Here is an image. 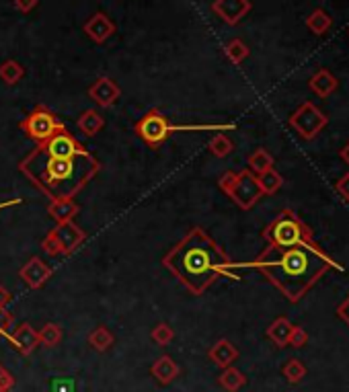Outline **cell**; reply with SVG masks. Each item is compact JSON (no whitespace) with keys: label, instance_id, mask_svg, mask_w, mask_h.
Returning <instances> with one entry per match:
<instances>
[{"label":"cell","instance_id":"1","mask_svg":"<svg viewBox=\"0 0 349 392\" xmlns=\"http://www.w3.org/2000/svg\"><path fill=\"white\" fill-rule=\"evenodd\" d=\"M238 267L257 269L292 304L300 302L329 269L343 271V267L333 261L314 240L292 247L267 245L255 261Z\"/></svg>","mask_w":349,"mask_h":392},{"label":"cell","instance_id":"2","mask_svg":"<svg viewBox=\"0 0 349 392\" xmlns=\"http://www.w3.org/2000/svg\"><path fill=\"white\" fill-rule=\"evenodd\" d=\"M163 265L193 296H202L218 277L238 279L234 273L238 263L230 261L222 247L204 228L189 230V234L183 236L163 257Z\"/></svg>","mask_w":349,"mask_h":392},{"label":"cell","instance_id":"3","mask_svg":"<svg viewBox=\"0 0 349 392\" xmlns=\"http://www.w3.org/2000/svg\"><path fill=\"white\" fill-rule=\"evenodd\" d=\"M19 171L25 174L44 195L51 199H72L79 195L95 174L101 171V163L88 152L81 156L58 158L49 156L38 144L21 163Z\"/></svg>","mask_w":349,"mask_h":392},{"label":"cell","instance_id":"4","mask_svg":"<svg viewBox=\"0 0 349 392\" xmlns=\"http://www.w3.org/2000/svg\"><path fill=\"white\" fill-rule=\"evenodd\" d=\"M234 126H173L167 115H163L159 109H150L148 113H144V117H140L133 126L136 136L148 144L150 148H159L171 133L174 131H202V130H232Z\"/></svg>","mask_w":349,"mask_h":392},{"label":"cell","instance_id":"5","mask_svg":"<svg viewBox=\"0 0 349 392\" xmlns=\"http://www.w3.org/2000/svg\"><path fill=\"white\" fill-rule=\"evenodd\" d=\"M263 238L271 247H292V245L314 240L312 230L292 210H282L275 220H271L267 228L263 230Z\"/></svg>","mask_w":349,"mask_h":392},{"label":"cell","instance_id":"6","mask_svg":"<svg viewBox=\"0 0 349 392\" xmlns=\"http://www.w3.org/2000/svg\"><path fill=\"white\" fill-rule=\"evenodd\" d=\"M87 240V232L70 222H58L42 240V251L49 257H60V255H72L83 243Z\"/></svg>","mask_w":349,"mask_h":392},{"label":"cell","instance_id":"7","mask_svg":"<svg viewBox=\"0 0 349 392\" xmlns=\"http://www.w3.org/2000/svg\"><path fill=\"white\" fill-rule=\"evenodd\" d=\"M19 128L21 131H25L27 138L35 140L38 144H42L51 136L66 130V126L58 120V115L54 111H49L45 105H38L25 120H21Z\"/></svg>","mask_w":349,"mask_h":392},{"label":"cell","instance_id":"8","mask_svg":"<svg viewBox=\"0 0 349 392\" xmlns=\"http://www.w3.org/2000/svg\"><path fill=\"white\" fill-rule=\"evenodd\" d=\"M288 124H290V128L296 131L300 138H305V140H314L320 131L327 128L329 117H327L314 103L306 101V103H302V105L290 115Z\"/></svg>","mask_w":349,"mask_h":392},{"label":"cell","instance_id":"9","mask_svg":"<svg viewBox=\"0 0 349 392\" xmlns=\"http://www.w3.org/2000/svg\"><path fill=\"white\" fill-rule=\"evenodd\" d=\"M228 197L241 208V210H251L257 206V202L263 197L259 183H257V174H253L249 169L236 173V181L228 193Z\"/></svg>","mask_w":349,"mask_h":392},{"label":"cell","instance_id":"10","mask_svg":"<svg viewBox=\"0 0 349 392\" xmlns=\"http://www.w3.org/2000/svg\"><path fill=\"white\" fill-rule=\"evenodd\" d=\"M49 156H58V158H70V156H81L88 154V150L70 133L68 130L60 131L56 136H51L49 140H45L40 144Z\"/></svg>","mask_w":349,"mask_h":392},{"label":"cell","instance_id":"11","mask_svg":"<svg viewBox=\"0 0 349 392\" xmlns=\"http://www.w3.org/2000/svg\"><path fill=\"white\" fill-rule=\"evenodd\" d=\"M6 341L10 343V348L15 349V351H19L25 357H29L35 349L40 348V335H38V331L29 322H21L19 327H15L6 335Z\"/></svg>","mask_w":349,"mask_h":392},{"label":"cell","instance_id":"12","mask_svg":"<svg viewBox=\"0 0 349 392\" xmlns=\"http://www.w3.org/2000/svg\"><path fill=\"white\" fill-rule=\"evenodd\" d=\"M88 97H90L99 107L107 109V107H113V105L120 101L122 88H120V85H117L113 79H109V76H99V79L88 87Z\"/></svg>","mask_w":349,"mask_h":392},{"label":"cell","instance_id":"13","mask_svg":"<svg viewBox=\"0 0 349 392\" xmlns=\"http://www.w3.org/2000/svg\"><path fill=\"white\" fill-rule=\"evenodd\" d=\"M251 8H253L251 0H214L212 4V10L226 25H232V27L238 25L251 13Z\"/></svg>","mask_w":349,"mask_h":392},{"label":"cell","instance_id":"14","mask_svg":"<svg viewBox=\"0 0 349 392\" xmlns=\"http://www.w3.org/2000/svg\"><path fill=\"white\" fill-rule=\"evenodd\" d=\"M51 273H54V269H51L44 259H40V257H31L29 261L19 269V277H21V279L25 281V286L31 288V290L44 288L45 281L51 277Z\"/></svg>","mask_w":349,"mask_h":392},{"label":"cell","instance_id":"15","mask_svg":"<svg viewBox=\"0 0 349 392\" xmlns=\"http://www.w3.org/2000/svg\"><path fill=\"white\" fill-rule=\"evenodd\" d=\"M83 31L95 44H105L115 33V23L105 13H95L88 17V21L83 25Z\"/></svg>","mask_w":349,"mask_h":392},{"label":"cell","instance_id":"16","mask_svg":"<svg viewBox=\"0 0 349 392\" xmlns=\"http://www.w3.org/2000/svg\"><path fill=\"white\" fill-rule=\"evenodd\" d=\"M208 357H210V361L214 364V366H218V368H228V366H232L236 359H238V349L234 348L228 339H220L216 341L210 351H208Z\"/></svg>","mask_w":349,"mask_h":392},{"label":"cell","instance_id":"17","mask_svg":"<svg viewBox=\"0 0 349 392\" xmlns=\"http://www.w3.org/2000/svg\"><path fill=\"white\" fill-rule=\"evenodd\" d=\"M308 87L310 90L314 92V95H318V97H323V99H327V97H331L337 87H339V81L327 70V68H320V70H316L312 76H310V81H308Z\"/></svg>","mask_w":349,"mask_h":392},{"label":"cell","instance_id":"18","mask_svg":"<svg viewBox=\"0 0 349 392\" xmlns=\"http://www.w3.org/2000/svg\"><path fill=\"white\" fill-rule=\"evenodd\" d=\"M150 372H152V376L156 378L159 384L167 386V384H171L174 378L179 376L181 370H179L177 361H174L171 355H161V357L152 364Z\"/></svg>","mask_w":349,"mask_h":392},{"label":"cell","instance_id":"19","mask_svg":"<svg viewBox=\"0 0 349 392\" xmlns=\"http://www.w3.org/2000/svg\"><path fill=\"white\" fill-rule=\"evenodd\" d=\"M292 329H294V325H292L286 316H279V318H275V320L269 325V329H267V339H269L275 348H288Z\"/></svg>","mask_w":349,"mask_h":392},{"label":"cell","instance_id":"20","mask_svg":"<svg viewBox=\"0 0 349 392\" xmlns=\"http://www.w3.org/2000/svg\"><path fill=\"white\" fill-rule=\"evenodd\" d=\"M47 214L56 222H70L79 214V204L74 199H51L47 206Z\"/></svg>","mask_w":349,"mask_h":392},{"label":"cell","instance_id":"21","mask_svg":"<svg viewBox=\"0 0 349 392\" xmlns=\"http://www.w3.org/2000/svg\"><path fill=\"white\" fill-rule=\"evenodd\" d=\"M76 126H79V130L83 131L87 138H92V136H97L99 131L105 128V117L97 109H85L79 115Z\"/></svg>","mask_w":349,"mask_h":392},{"label":"cell","instance_id":"22","mask_svg":"<svg viewBox=\"0 0 349 392\" xmlns=\"http://www.w3.org/2000/svg\"><path fill=\"white\" fill-rule=\"evenodd\" d=\"M218 384L224 391L238 392L247 384V376L241 370H236L234 366H228V368L222 370V374L218 376Z\"/></svg>","mask_w":349,"mask_h":392},{"label":"cell","instance_id":"23","mask_svg":"<svg viewBox=\"0 0 349 392\" xmlns=\"http://www.w3.org/2000/svg\"><path fill=\"white\" fill-rule=\"evenodd\" d=\"M25 76V66L17 60H4L0 64V81L8 87H15Z\"/></svg>","mask_w":349,"mask_h":392},{"label":"cell","instance_id":"24","mask_svg":"<svg viewBox=\"0 0 349 392\" xmlns=\"http://www.w3.org/2000/svg\"><path fill=\"white\" fill-rule=\"evenodd\" d=\"M331 25H333V19H331V15H329L327 10H323V8H314V10L308 15V19H306V27H308L314 35L327 33V31L331 29Z\"/></svg>","mask_w":349,"mask_h":392},{"label":"cell","instance_id":"25","mask_svg":"<svg viewBox=\"0 0 349 392\" xmlns=\"http://www.w3.org/2000/svg\"><path fill=\"white\" fill-rule=\"evenodd\" d=\"M113 341H115L113 333L107 327H103V325L97 327V329H92L88 333V345L95 349V351H99V353H105L107 349H111Z\"/></svg>","mask_w":349,"mask_h":392},{"label":"cell","instance_id":"26","mask_svg":"<svg viewBox=\"0 0 349 392\" xmlns=\"http://www.w3.org/2000/svg\"><path fill=\"white\" fill-rule=\"evenodd\" d=\"M247 165H249V171H251V173L261 174L265 173V171H269V169H273L275 161H273V156H271L265 148H257L255 152L249 154Z\"/></svg>","mask_w":349,"mask_h":392},{"label":"cell","instance_id":"27","mask_svg":"<svg viewBox=\"0 0 349 392\" xmlns=\"http://www.w3.org/2000/svg\"><path fill=\"white\" fill-rule=\"evenodd\" d=\"M257 183H259V189H261L263 195H273L282 189L284 185V177L277 173L275 169H269L265 173L257 174Z\"/></svg>","mask_w":349,"mask_h":392},{"label":"cell","instance_id":"28","mask_svg":"<svg viewBox=\"0 0 349 392\" xmlns=\"http://www.w3.org/2000/svg\"><path fill=\"white\" fill-rule=\"evenodd\" d=\"M38 335H40V345H44L47 349L58 348L60 341H62V327L56 325V322H47L38 331Z\"/></svg>","mask_w":349,"mask_h":392},{"label":"cell","instance_id":"29","mask_svg":"<svg viewBox=\"0 0 349 392\" xmlns=\"http://www.w3.org/2000/svg\"><path fill=\"white\" fill-rule=\"evenodd\" d=\"M282 374H284V378H286L290 384H298V382L305 380L306 366L298 359V357H292V359H288V361L284 364Z\"/></svg>","mask_w":349,"mask_h":392},{"label":"cell","instance_id":"30","mask_svg":"<svg viewBox=\"0 0 349 392\" xmlns=\"http://www.w3.org/2000/svg\"><path fill=\"white\" fill-rule=\"evenodd\" d=\"M224 54H226V58H228L232 64H243V62L249 58V45L245 44L243 40L234 38V40H230V42L226 44Z\"/></svg>","mask_w":349,"mask_h":392},{"label":"cell","instance_id":"31","mask_svg":"<svg viewBox=\"0 0 349 392\" xmlns=\"http://www.w3.org/2000/svg\"><path fill=\"white\" fill-rule=\"evenodd\" d=\"M208 150H210L216 158H226V156L234 150V144H232V140H230L226 133H216V136L210 140Z\"/></svg>","mask_w":349,"mask_h":392},{"label":"cell","instance_id":"32","mask_svg":"<svg viewBox=\"0 0 349 392\" xmlns=\"http://www.w3.org/2000/svg\"><path fill=\"white\" fill-rule=\"evenodd\" d=\"M150 339L156 343V345H161V348H165V345H169L171 341L174 339V331L171 325H167V322H159L154 329H152V333H150Z\"/></svg>","mask_w":349,"mask_h":392},{"label":"cell","instance_id":"33","mask_svg":"<svg viewBox=\"0 0 349 392\" xmlns=\"http://www.w3.org/2000/svg\"><path fill=\"white\" fill-rule=\"evenodd\" d=\"M15 327V316L6 310V308H0V339L6 337Z\"/></svg>","mask_w":349,"mask_h":392},{"label":"cell","instance_id":"34","mask_svg":"<svg viewBox=\"0 0 349 392\" xmlns=\"http://www.w3.org/2000/svg\"><path fill=\"white\" fill-rule=\"evenodd\" d=\"M306 343H308V333H306L302 327L294 325V329H292V335H290V343H288V345L300 349V348H305Z\"/></svg>","mask_w":349,"mask_h":392},{"label":"cell","instance_id":"35","mask_svg":"<svg viewBox=\"0 0 349 392\" xmlns=\"http://www.w3.org/2000/svg\"><path fill=\"white\" fill-rule=\"evenodd\" d=\"M15 389V376L0 364V392H10Z\"/></svg>","mask_w":349,"mask_h":392},{"label":"cell","instance_id":"36","mask_svg":"<svg viewBox=\"0 0 349 392\" xmlns=\"http://www.w3.org/2000/svg\"><path fill=\"white\" fill-rule=\"evenodd\" d=\"M234 181H236V173H234V171H226V173L218 179V187L228 195L230 189H232V185H234Z\"/></svg>","mask_w":349,"mask_h":392},{"label":"cell","instance_id":"37","mask_svg":"<svg viewBox=\"0 0 349 392\" xmlns=\"http://www.w3.org/2000/svg\"><path fill=\"white\" fill-rule=\"evenodd\" d=\"M335 191L339 193V197L343 202H349V173H346L337 183H335Z\"/></svg>","mask_w":349,"mask_h":392},{"label":"cell","instance_id":"38","mask_svg":"<svg viewBox=\"0 0 349 392\" xmlns=\"http://www.w3.org/2000/svg\"><path fill=\"white\" fill-rule=\"evenodd\" d=\"M13 4L19 13H31L40 4V0H15Z\"/></svg>","mask_w":349,"mask_h":392},{"label":"cell","instance_id":"39","mask_svg":"<svg viewBox=\"0 0 349 392\" xmlns=\"http://www.w3.org/2000/svg\"><path fill=\"white\" fill-rule=\"evenodd\" d=\"M337 316H339L346 325H349V296L341 304L337 306Z\"/></svg>","mask_w":349,"mask_h":392},{"label":"cell","instance_id":"40","mask_svg":"<svg viewBox=\"0 0 349 392\" xmlns=\"http://www.w3.org/2000/svg\"><path fill=\"white\" fill-rule=\"evenodd\" d=\"M10 302H13V294L6 288L0 286V308H6Z\"/></svg>","mask_w":349,"mask_h":392},{"label":"cell","instance_id":"41","mask_svg":"<svg viewBox=\"0 0 349 392\" xmlns=\"http://www.w3.org/2000/svg\"><path fill=\"white\" fill-rule=\"evenodd\" d=\"M341 158L346 161V165L349 167V142L346 144V146H343V148H341Z\"/></svg>","mask_w":349,"mask_h":392},{"label":"cell","instance_id":"42","mask_svg":"<svg viewBox=\"0 0 349 392\" xmlns=\"http://www.w3.org/2000/svg\"><path fill=\"white\" fill-rule=\"evenodd\" d=\"M21 204V199H10V202H2L0 204V210H4V208H10V206H19Z\"/></svg>","mask_w":349,"mask_h":392}]
</instances>
